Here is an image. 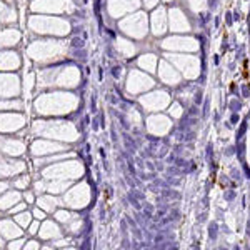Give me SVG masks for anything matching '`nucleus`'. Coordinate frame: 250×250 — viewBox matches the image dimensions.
<instances>
[{
  "instance_id": "obj_1",
  "label": "nucleus",
  "mask_w": 250,
  "mask_h": 250,
  "mask_svg": "<svg viewBox=\"0 0 250 250\" xmlns=\"http://www.w3.org/2000/svg\"><path fill=\"white\" fill-rule=\"evenodd\" d=\"M78 107V97L67 92L44 94L35 100V110L40 115H67Z\"/></svg>"
},
{
  "instance_id": "obj_2",
  "label": "nucleus",
  "mask_w": 250,
  "mask_h": 250,
  "mask_svg": "<svg viewBox=\"0 0 250 250\" xmlns=\"http://www.w3.org/2000/svg\"><path fill=\"white\" fill-rule=\"evenodd\" d=\"M80 82V70L77 67H53V69L38 70L37 87L40 88H75Z\"/></svg>"
},
{
  "instance_id": "obj_3",
  "label": "nucleus",
  "mask_w": 250,
  "mask_h": 250,
  "mask_svg": "<svg viewBox=\"0 0 250 250\" xmlns=\"http://www.w3.org/2000/svg\"><path fill=\"white\" fill-rule=\"evenodd\" d=\"M69 52V45L63 40H37L27 47V55L38 63H52L62 60Z\"/></svg>"
},
{
  "instance_id": "obj_4",
  "label": "nucleus",
  "mask_w": 250,
  "mask_h": 250,
  "mask_svg": "<svg viewBox=\"0 0 250 250\" xmlns=\"http://www.w3.org/2000/svg\"><path fill=\"white\" fill-rule=\"evenodd\" d=\"M32 132L40 137H48L62 142H75L78 138L75 125L63 120H37L32 123Z\"/></svg>"
},
{
  "instance_id": "obj_5",
  "label": "nucleus",
  "mask_w": 250,
  "mask_h": 250,
  "mask_svg": "<svg viewBox=\"0 0 250 250\" xmlns=\"http://www.w3.org/2000/svg\"><path fill=\"white\" fill-rule=\"evenodd\" d=\"M28 28L40 35H59V37L70 32V25L67 20L45 15H32L28 19Z\"/></svg>"
},
{
  "instance_id": "obj_6",
  "label": "nucleus",
  "mask_w": 250,
  "mask_h": 250,
  "mask_svg": "<svg viewBox=\"0 0 250 250\" xmlns=\"http://www.w3.org/2000/svg\"><path fill=\"white\" fill-rule=\"evenodd\" d=\"M84 173V165L77 160H69L62 163H55V165H50L44 170V178L47 180H65V182H72L77 180L78 177H82Z\"/></svg>"
},
{
  "instance_id": "obj_7",
  "label": "nucleus",
  "mask_w": 250,
  "mask_h": 250,
  "mask_svg": "<svg viewBox=\"0 0 250 250\" xmlns=\"http://www.w3.org/2000/svg\"><path fill=\"white\" fill-rule=\"evenodd\" d=\"M62 202H63V205L70 207V209H75V210L85 209L88 205V202H90V187L85 182L75 185V187H72L63 195Z\"/></svg>"
},
{
  "instance_id": "obj_8",
  "label": "nucleus",
  "mask_w": 250,
  "mask_h": 250,
  "mask_svg": "<svg viewBox=\"0 0 250 250\" xmlns=\"http://www.w3.org/2000/svg\"><path fill=\"white\" fill-rule=\"evenodd\" d=\"M30 9L34 12H40V13L73 12V5L69 0H34Z\"/></svg>"
},
{
  "instance_id": "obj_9",
  "label": "nucleus",
  "mask_w": 250,
  "mask_h": 250,
  "mask_svg": "<svg viewBox=\"0 0 250 250\" xmlns=\"http://www.w3.org/2000/svg\"><path fill=\"white\" fill-rule=\"evenodd\" d=\"M20 94V82L15 75L0 73V97H15Z\"/></svg>"
},
{
  "instance_id": "obj_10",
  "label": "nucleus",
  "mask_w": 250,
  "mask_h": 250,
  "mask_svg": "<svg viewBox=\"0 0 250 250\" xmlns=\"http://www.w3.org/2000/svg\"><path fill=\"white\" fill-rule=\"evenodd\" d=\"M32 153L34 155H40V157H45V155H52V153H59V152H63L67 150L65 145L62 144H57V142H48V140H37L32 144Z\"/></svg>"
},
{
  "instance_id": "obj_11",
  "label": "nucleus",
  "mask_w": 250,
  "mask_h": 250,
  "mask_svg": "<svg viewBox=\"0 0 250 250\" xmlns=\"http://www.w3.org/2000/svg\"><path fill=\"white\" fill-rule=\"evenodd\" d=\"M25 125V117L20 113H0V132H17Z\"/></svg>"
},
{
  "instance_id": "obj_12",
  "label": "nucleus",
  "mask_w": 250,
  "mask_h": 250,
  "mask_svg": "<svg viewBox=\"0 0 250 250\" xmlns=\"http://www.w3.org/2000/svg\"><path fill=\"white\" fill-rule=\"evenodd\" d=\"M0 152L12 157H19L25 152V144L22 140H13V138L0 137Z\"/></svg>"
},
{
  "instance_id": "obj_13",
  "label": "nucleus",
  "mask_w": 250,
  "mask_h": 250,
  "mask_svg": "<svg viewBox=\"0 0 250 250\" xmlns=\"http://www.w3.org/2000/svg\"><path fill=\"white\" fill-rule=\"evenodd\" d=\"M25 170V163L20 160H10L0 157V177H12Z\"/></svg>"
},
{
  "instance_id": "obj_14",
  "label": "nucleus",
  "mask_w": 250,
  "mask_h": 250,
  "mask_svg": "<svg viewBox=\"0 0 250 250\" xmlns=\"http://www.w3.org/2000/svg\"><path fill=\"white\" fill-rule=\"evenodd\" d=\"M20 67V57L13 52H0V70H17Z\"/></svg>"
},
{
  "instance_id": "obj_15",
  "label": "nucleus",
  "mask_w": 250,
  "mask_h": 250,
  "mask_svg": "<svg viewBox=\"0 0 250 250\" xmlns=\"http://www.w3.org/2000/svg\"><path fill=\"white\" fill-rule=\"evenodd\" d=\"M20 40V32L15 28H3L0 30V48L3 47H13Z\"/></svg>"
},
{
  "instance_id": "obj_16",
  "label": "nucleus",
  "mask_w": 250,
  "mask_h": 250,
  "mask_svg": "<svg viewBox=\"0 0 250 250\" xmlns=\"http://www.w3.org/2000/svg\"><path fill=\"white\" fill-rule=\"evenodd\" d=\"M0 234L5 238H19L22 235L19 223H13L12 220H0Z\"/></svg>"
},
{
  "instance_id": "obj_17",
  "label": "nucleus",
  "mask_w": 250,
  "mask_h": 250,
  "mask_svg": "<svg viewBox=\"0 0 250 250\" xmlns=\"http://www.w3.org/2000/svg\"><path fill=\"white\" fill-rule=\"evenodd\" d=\"M38 234H40V238L44 240H52V238H59L62 235V230L59 228V225L53 222H45L38 228Z\"/></svg>"
},
{
  "instance_id": "obj_18",
  "label": "nucleus",
  "mask_w": 250,
  "mask_h": 250,
  "mask_svg": "<svg viewBox=\"0 0 250 250\" xmlns=\"http://www.w3.org/2000/svg\"><path fill=\"white\" fill-rule=\"evenodd\" d=\"M134 5H135V0H134ZM130 7H132V0H109V12L115 17L123 13Z\"/></svg>"
},
{
  "instance_id": "obj_19",
  "label": "nucleus",
  "mask_w": 250,
  "mask_h": 250,
  "mask_svg": "<svg viewBox=\"0 0 250 250\" xmlns=\"http://www.w3.org/2000/svg\"><path fill=\"white\" fill-rule=\"evenodd\" d=\"M22 195L19 192H7L0 197V210H9L10 207H13L17 202H20Z\"/></svg>"
},
{
  "instance_id": "obj_20",
  "label": "nucleus",
  "mask_w": 250,
  "mask_h": 250,
  "mask_svg": "<svg viewBox=\"0 0 250 250\" xmlns=\"http://www.w3.org/2000/svg\"><path fill=\"white\" fill-rule=\"evenodd\" d=\"M37 205L40 207L44 212H53V210L57 209V205H59V200L50 197V195H42V197H38V200H37Z\"/></svg>"
},
{
  "instance_id": "obj_21",
  "label": "nucleus",
  "mask_w": 250,
  "mask_h": 250,
  "mask_svg": "<svg viewBox=\"0 0 250 250\" xmlns=\"http://www.w3.org/2000/svg\"><path fill=\"white\" fill-rule=\"evenodd\" d=\"M15 20H17L15 10L0 2V23H12V22H15Z\"/></svg>"
},
{
  "instance_id": "obj_22",
  "label": "nucleus",
  "mask_w": 250,
  "mask_h": 250,
  "mask_svg": "<svg viewBox=\"0 0 250 250\" xmlns=\"http://www.w3.org/2000/svg\"><path fill=\"white\" fill-rule=\"evenodd\" d=\"M73 153H57V155H50V157H40V159L35 160V165H45V163H53V162H59V160H65V159H72Z\"/></svg>"
},
{
  "instance_id": "obj_23",
  "label": "nucleus",
  "mask_w": 250,
  "mask_h": 250,
  "mask_svg": "<svg viewBox=\"0 0 250 250\" xmlns=\"http://www.w3.org/2000/svg\"><path fill=\"white\" fill-rule=\"evenodd\" d=\"M22 107L20 100H0V110H20Z\"/></svg>"
},
{
  "instance_id": "obj_24",
  "label": "nucleus",
  "mask_w": 250,
  "mask_h": 250,
  "mask_svg": "<svg viewBox=\"0 0 250 250\" xmlns=\"http://www.w3.org/2000/svg\"><path fill=\"white\" fill-rule=\"evenodd\" d=\"M15 220H17V223H19L20 227L27 228L28 225H30V222H32V215L27 212V210H22V212L15 213Z\"/></svg>"
},
{
  "instance_id": "obj_25",
  "label": "nucleus",
  "mask_w": 250,
  "mask_h": 250,
  "mask_svg": "<svg viewBox=\"0 0 250 250\" xmlns=\"http://www.w3.org/2000/svg\"><path fill=\"white\" fill-rule=\"evenodd\" d=\"M73 217H77V215L67 212V210H59V212H55V219L59 220V222H62V223H69Z\"/></svg>"
},
{
  "instance_id": "obj_26",
  "label": "nucleus",
  "mask_w": 250,
  "mask_h": 250,
  "mask_svg": "<svg viewBox=\"0 0 250 250\" xmlns=\"http://www.w3.org/2000/svg\"><path fill=\"white\" fill-rule=\"evenodd\" d=\"M142 87H145V84H142L140 77H138V75H132L130 80H128V88L135 92V90H140Z\"/></svg>"
},
{
  "instance_id": "obj_27",
  "label": "nucleus",
  "mask_w": 250,
  "mask_h": 250,
  "mask_svg": "<svg viewBox=\"0 0 250 250\" xmlns=\"http://www.w3.org/2000/svg\"><path fill=\"white\" fill-rule=\"evenodd\" d=\"M67 228H69V232H72V234H77V232H80V227H82V220L78 219V217H73L72 220H70L69 223H65Z\"/></svg>"
},
{
  "instance_id": "obj_28",
  "label": "nucleus",
  "mask_w": 250,
  "mask_h": 250,
  "mask_svg": "<svg viewBox=\"0 0 250 250\" xmlns=\"http://www.w3.org/2000/svg\"><path fill=\"white\" fill-rule=\"evenodd\" d=\"M34 84H35V75L32 73V72L25 73V94H27V95L32 92V88H34Z\"/></svg>"
},
{
  "instance_id": "obj_29",
  "label": "nucleus",
  "mask_w": 250,
  "mask_h": 250,
  "mask_svg": "<svg viewBox=\"0 0 250 250\" xmlns=\"http://www.w3.org/2000/svg\"><path fill=\"white\" fill-rule=\"evenodd\" d=\"M28 184H30V178H28L27 175H23V177L17 178V180L13 182V187H15V188H27Z\"/></svg>"
},
{
  "instance_id": "obj_30",
  "label": "nucleus",
  "mask_w": 250,
  "mask_h": 250,
  "mask_svg": "<svg viewBox=\"0 0 250 250\" xmlns=\"http://www.w3.org/2000/svg\"><path fill=\"white\" fill-rule=\"evenodd\" d=\"M242 77L245 80H250V70H248V59H244L242 60Z\"/></svg>"
},
{
  "instance_id": "obj_31",
  "label": "nucleus",
  "mask_w": 250,
  "mask_h": 250,
  "mask_svg": "<svg viewBox=\"0 0 250 250\" xmlns=\"http://www.w3.org/2000/svg\"><path fill=\"white\" fill-rule=\"evenodd\" d=\"M27 209V203H20V202H17L13 207H10V213H19V212H22V210Z\"/></svg>"
},
{
  "instance_id": "obj_32",
  "label": "nucleus",
  "mask_w": 250,
  "mask_h": 250,
  "mask_svg": "<svg viewBox=\"0 0 250 250\" xmlns=\"http://www.w3.org/2000/svg\"><path fill=\"white\" fill-rule=\"evenodd\" d=\"M119 48L122 50V52L125 53V55H128V53L132 52V48H130V45L127 44V42H123V40H119Z\"/></svg>"
},
{
  "instance_id": "obj_33",
  "label": "nucleus",
  "mask_w": 250,
  "mask_h": 250,
  "mask_svg": "<svg viewBox=\"0 0 250 250\" xmlns=\"http://www.w3.org/2000/svg\"><path fill=\"white\" fill-rule=\"evenodd\" d=\"M23 244H25V242L22 240V238H17V240H15V238H12V244H9V248H20V247H23Z\"/></svg>"
},
{
  "instance_id": "obj_34",
  "label": "nucleus",
  "mask_w": 250,
  "mask_h": 250,
  "mask_svg": "<svg viewBox=\"0 0 250 250\" xmlns=\"http://www.w3.org/2000/svg\"><path fill=\"white\" fill-rule=\"evenodd\" d=\"M23 247L25 248H30V250H37V248H40V244H38V242H35V240H30V242H25Z\"/></svg>"
},
{
  "instance_id": "obj_35",
  "label": "nucleus",
  "mask_w": 250,
  "mask_h": 250,
  "mask_svg": "<svg viewBox=\"0 0 250 250\" xmlns=\"http://www.w3.org/2000/svg\"><path fill=\"white\" fill-rule=\"evenodd\" d=\"M32 215H34V217H35V219H37V220H42V219H45V212H44V210L40 209V207H38V209H35Z\"/></svg>"
},
{
  "instance_id": "obj_36",
  "label": "nucleus",
  "mask_w": 250,
  "mask_h": 250,
  "mask_svg": "<svg viewBox=\"0 0 250 250\" xmlns=\"http://www.w3.org/2000/svg\"><path fill=\"white\" fill-rule=\"evenodd\" d=\"M38 228H40V227H38V222H34V223L30 222V225H28V234H32V235L37 234Z\"/></svg>"
},
{
  "instance_id": "obj_37",
  "label": "nucleus",
  "mask_w": 250,
  "mask_h": 250,
  "mask_svg": "<svg viewBox=\"0 0 250 250\" xmlns=\"http://www.w3.org/2000/svg\"><path fill=\"white\" fill-rule=\"evenodd\" d=\"M23 198H25V202L27 203H34V194H30V192H25L23 194Z\"/></svg>"
},
{
  "instance_id": "obj_38",
  "label": "nucleus",
  "mask_w": 250,
  "mask_h": 250,
  "mask_svg": "<svg viewBox=\"0 0 250 250\" xmlns=\"http://www.w3.org/2000/svg\"><path fill=\"white\" fill-rule=\"evenodd\" d=\"M152 59H144V60H142V65H144V67H152Z\"/></svg>"
},
{
  "instance_id": "obj_39",
  "label": "nucleus",
  "mask_w": 250,
  "mask_h": 250,
  "mask_svg": "<svg viewBox=\"0 0 250 250\" xmlns=\"http://www.w3.org/2000/svg\"><path fill=\"white\" fill-rule=\"evenodd\" d=\"M7 187H9V185H7L5 182H0V194H3V192L7 190Z\"/></svg>"
},
{
  "instance_id": "obj_40",
  "label": "nucleus",
  "mask_w": 250,
  "mask_h": 250,
  "mask_svg": "<svg viewBox=\"0 0 250 250\" xmlns=\"http://www.w3.org/2000/svg\"><path fill=\"white\" fill-rule=\"evenodd\" d=\"M67 244H69V240H59L55 245H57V247H65Z\"/></svg>"
},
{
  "instance_id": "obj_41",
  "label": "nucleus",
  "mask_w": 250,
  "mask_h": 250,
  "mask_svg": "<svg viewBox=\"0 0 250 250\" xmlns=\"http://www.w3.org/2000/svg\"><path fill=\"white\" fill-rule=\"evenodd\" d=\"M228 88H230V90L234 92V90H235V82H230V87H228Z\"/></svg>"
},
{
  "instance_id": "obj_42",
  "label": "nucleus",
  "mask_w": 250,
  "mask_h": 250,
  "mask_svg": "<svg viewBox=\"0 0 250 250\" xmlns=\"http://www.w3.org/2000/svg\"><path fill=\"white\" fill-rule=\"evenodd\" d=\"M145 2H147L148 5H153V0H145Z\"/></svg>"
},
{
  "instance_id": "obj_43",
  "label": "nucleus",
  "mask_w": 250,
  "mask_h": 250,
  "mask_svg": "<svg viewBox=\"0 0 250 250\" xmlns=\"http://www.w3.org/2000/svg\"><path fill=\"white\" fill-rule=\"evenodd\" d=\"M2 244H3V240H2V238H0V247H2Z\"/></svg>"
}]
</instances>
